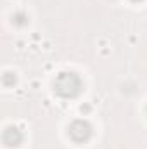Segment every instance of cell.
Masks as SVG:
<instances>
[{
  "label": "cell",
  "instance_id": "cell-1",
  "mask_svg": "<svg viewBox=\"0 0 147 149\" xmlns=\"http://www.w3.org/2000/svg\"><path fill=\"white\" fill-rule=\"evenodd\" d=\"M54 87H55V92L61 97L71 99V97H76L80 94V90H81V80L74 73H61L55 78Z\"/></svg>",
  "mask_w": 147,
  "mask_h": 149
},
{
  "label": "cell",
  "instance_id": "cell-3",
  "mask_svg": "<svg viewBox=\"0 0 147 149\" xmlns=\"http://www.w3.org/2000/svg\"><path fill=\"white\" fill-rule=\"evenodd\" d=\"M3 142L7 146H17L21 142V134L17 128H7L3 132Z\"/></svg>",
  "mask_w": 147,
  "mask_h": 149
},
{
  "label": "cell",
  "instance_id": "cell-2",
  "mask_svg": "<svg viewBox=\"0 0 147 149\" xmlns=\"http://www.w3.org/2000/svg\"><path fill=\"white\" fill-rule=\"evenodd\" d=\"M90 134H92V128H90V125H88L87 121H83V120H76V121L71 123V127H69V135H71V139L76 141V142L87 141V139L90 137Z\"/></svg>",
  "mask_w": 147,
  "mask_h": 149
}]
</instances>
